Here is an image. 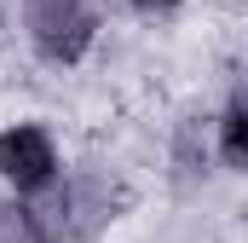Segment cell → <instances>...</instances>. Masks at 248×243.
Masks as SVG:
<instances>
[{"label": "cell", "instance_id": "cell-4", "mask_svg": "<svg viewBox=\"0 0 248 243\" xmlns=\"http://www.w3.org/2000/svg\"><path fill=\"white\" fill-rule=\"evenodd\" d=\"M202 168H208V133H202V116H185L173 133V174L179 185H196Z\"/></svg>", "mask_w": 248, "mask_h": 243}, {"label": "cell", "instance_id": "cell-5", "mask_svg": "<svg viewBox=\"0 0 248 243\" xmlns=\"http://www.w3.org/2000/svg\"><path fill=\"white\" fill-rule=\"evenodd\" d=\"M219 145H225V162L231 168L248 162V104H243V93H231V104L219 116Z\"/></svg>", "mask_w": 248, "mask_h": 243}, {"label": "cell", "instance_id": "cell-2", "mask_svg": "<svg viewBox=\"0 0 248 243\" xmlns=\"http://www.w3.org/2000/svg\"><path fill=\"white\" fill-rule=\"evenodd\" d=\"M0 174L17 185V191H35L58 174V151L46 139V127L23 122V127H6L0 133Z\"/></svg>", "mask_w": 248, "mask_h": 243}, {"label": "cell", "instance_id": "cell-6", "mask_svg": "<svg viewBox=\"0 0 248 243\" xmlns=\"http://www.w3.org/2000/svg\"><path fill=\"white\" fill-rule=\"evenodd\" d=\"M0 243H46L29 203H0Z\"/></svg>", "mask_w": 248, "mask_h": 243}, {"label": "cell", "instance_id": "cell-3", "mask_svg": "<svg viewBox=\"0 0 248 243\" xmlns=\"http://www.w3.org/2000/svg\"><path fill=\"white\" fill-rule=\"evenodd\" d=\"M122 208V191L104 180V174H81V180L63 185V238H93L116 220Z\"/></svg>", "mask_w": 248, "mask_h": 243}, {"label": "cell", "instance_id": "cell-1", "mask_svg": "<svg viewBox=\"0 0 248 243\" xmlns=\"http://www.w3.org/2000/svg\"><path fill=\"white\" fill-rule=\"evenodd\" d=\"M23 17H29V35L41 47V58L52 64H75L93 47V0H23Z\"/></svg>", "mask_w": 248, "mask_h": 243}, {"label": "cell", "instance_id": "cell-7", "mask_svg": "<svg viewBox=\"0 0 248 243\" xmlns=\"http://www.w3.org/2000/svg\"><path fill=\"white\" fill-rule=\"evenodd\" d=\"M133 6H139V12H144V17H168V12H173V6H179V0H133Z\"/></svg>", "mask_w": 248, "mask_h": 243}]
</instances>
